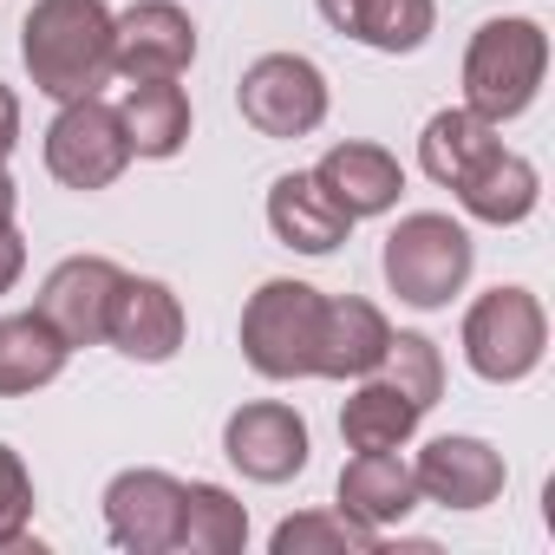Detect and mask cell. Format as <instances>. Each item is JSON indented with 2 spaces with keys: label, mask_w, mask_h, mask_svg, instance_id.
Masks as SVG:
<instances>
[{
  "label": "cell",
  "mask_w": 555,
  "mask_h": 555,
  "mask_svg": "<svg viewBox=\"0 0 555 555\" xmlns=\"http://www.w3.org/2000/svg\"><path fill=\"white\" fill-rule=\"evenodd\" d=\"M321 21L373 53H418L431 40L438 0H321Z\"/></svg>",
  "instance_id": "cell-17"
},
{
  "label": "cell",
  "mask_w": 555,
  "mask_h": 555,
  "mask_svg": "<svg viewBox=\"0 0 555 555\" xmlns=\"http://www.w3.org/2000/svg\"><path fill=\"white\" fill-rule=\"evenodd\" d=\"M268 548H274V555H308V548H353V555H373V548H379V529L360 522V516H347V509H301V516H288L282 529H274Z\"/></svg>",
  "instance_id": "cell-25"
},
{
  "label": "cell",
  "mask_w": 555,
  "mask_h": 555,
  "mask_svg": "<svg viewBox=\"0 0 555 555\" xmlns=\"http://www.w3.org/2000/svg\"><path fill=\"white\" fill-rule=\"evenodd\" d=\"M131 164V138L118 125V105L105 99H66L47 125V170L66 190H112Z\"/></svg>",
  "instance_id": "cell-7"
},
{
  "label": "cell",
  "mask_w": 555,
  "mask_h": 555,
  "mask_svg": "<svg viewBox=\"0 0 555 555\" xmlns=\"http://www.w3.org/2000/svg\"><path fill=\"white\" fill-rule=\"evenodd\" d=\"M340 509L373 522V529H392L418 509V483H412V464H399L392 451H353V464L340 470Z\"/></svg>",
  "instance_id": "cell-20"
},
{
  "label": "cell",
  "mask_w": 555,
  "mask_h": 555,
  "mask_svg": "<svg viewBox=\"0 0 555 555\" xmlns=\"http://www.w3.org/2000/svg\"><path fill=\"white\" fill-rule=\"evenodd\" d=\"M418 418H425V412H418L392 379L366 373L360 392L340 405V438H347L353 451H399V444L418 431Z\"/></svg>",
  "instance_id": "cell-23"
},
{
  "label": "cell",
  "mask_w": 555,
  "mask_h": 555,
  "mask_svg": "<svg viewBox=\"0 0 555 555\" xmlns=\"http://www.w3.org/2000/svg\"><path fill=\"white\" fill-rule=\"evenodd\" d=\"M268 229H274V242H288L301 255H334L353 235V216L314 183V170H288L268 190Z\"/></svg>",
  "instance_id": "cell-15"
},
{
  "label": "cell",
  "mask_w": 555,
  "mask_h": 555,
  "mask_svg": "<svg viewBox=\"0 0 555 555\" xmlns=\"http://www.w3.org/2000/svg\"><path fill=\"white\" fill-rule=\"evenodd\" d=\"M470 261H477L470 229L451 222V216H438V209L399 216V229L386 235V255H379L386 288H392L405 308H425V314L444 308V301L470 282Z\"/></svg>",
  "instance_id": "cell-3"
},
{
  "label": "cell",
  "mask_w": 555,
  "mask_h": 555,
  "mask_svg": "<svg viewBox=\"0 0 555 555\" xmlns=\"http://www.w3.org/2000/svg\"><path fill=\"white\" fill-rule=\"evenodd\" d=\"M21 268H27V242H21V229H0V295L21 282Z\"/></svg>",
  "instance_id": "cell-28"
},
{
  "label": "cell",
  "mask_w": 555,
  "mask_h": 555,
  "mask_svg": "<svg viewBox=\"0 0 555 555\" xmlns=\"http://www.w3.org/2000/svg\"><path fill=\"white\" fill-rule=\"evenodd\" d=\"M105 340L138 366H164L183 353V301L151 274H125L105 314Z\"/></svg>",
  "instance_id": "cell-13"
},
{
  "label": "cell",
  "mask_w": 555,
  "mask_h": 555,
  "mask_svg": "<svg viewBox=\"0 0 555 555\" xmlns=\"http://www.w3.org/2000/svg\"><path fill=\"white\" fill-rule=\"evenodd\" d=\"M183 522V483L170 470H118L105 483V529L131 555H170Z\"/></svg>",
  "instance_id": "cell-11"
},
{
  "label": "cell",
  "mask_w": 555,
  "mask_h": 555,
  "mask_svg": "<svg viewBox=\"0 0 555 555\" xmlns=\"http://www.w3.org/2000/svg\"><path fill=\"white\" fill-rule=\"evenodd\" d=\"M386 340H392V321H386L373 301H360V295H334V301L321 308L314 379H366V373H379Z\"/></svg>",
  "instance_id": "cell-14"
},
{
  "label": "cell",
  "mask_w": 555,
  "mask_h": 555,
  "mask_svg": "<svg viewBox=\"0 0 555 555\" xmlns=\"http://www.w3.org/2000/svg\"><path fill=\"white\" fill-rule=\"evenodd\" d=\"M242 542H248V509L222 483H183L177 548H190V555H235Z\"/></svg>",
  "instance_id": "cell-24"
},
{
  "label": "cell",
  "mask_w": 555,
  "mask_h": 555,
  "mask_svg": "<svg viewBox=\"0 0 555 555\" xmlns=\"http://www.w3.org/2000/svg\"><path fill=\"white\" fill-rule=\"evenodd\" d=\"M73 347L40 321V314H8L0 321V399H27L66 373Z\"/></svg>",
  "instance_id": "cell-21"
},
{
  "label": "cell",
  "mask_w": 555,
  "mask_h": 555,
  "mask_svg": "<svg viewBox=\"0 0 555 555\" xmlns=\"http://www.w3.org/2000/svg\"><path fill=\"white\" fill-rule=\"evenodd\" d=\"M379 379H392L418 412H431L438 392H444V353L425 334H392L386 340V360H379Z\"/></svg>",
  "instance_id": "cell-26"
},
{
  "label": "cell",
  "mask_w": 555,
  "mask_h": 555,
  "mask_svg": "<svg viewBox=\"0 0 555 555\" xmlns=\"http://www.w3.org/2000/svg\"><path fill=\"white\" fill-rule=\"evenodd\" d=\"M222 457L248 483H288V477L308 470V418L282 399L235 405L229 425H222Z\"/></svg>",
  "instance_id": "cell-8"
},
{
  "label": "cell",
  "mask_w": 555,
  "mask_h": 555,
  "mask_svg": "<svg viewBox=\"0 0 555 555\" xmlns=\"http://www.w3.org/2000/svg\"><path fill=\"white\" fill-rule=\"evenodd\" d=\"M235 105L261 138H308L327 125V73L301 53H261L242 73Z\"/></svg>",
  "instance_id": "cell-6"
},
{
  "label": "cell",
  "mask_w": 555,
  "mask_h": 555,
  "mask_svg": "<svg viewBox=\"0 0 555 555\" xmlns=\"http://www.w3.org/2000/svg\"><path fill=\"white\" fill-rule=\"evenodd\" d=\"M21 60L47 99H99L112 79V8L105 0H34L21 21Z\"/></svg>",
  "instance_id": "cell-1"
},
{
  "label": "cell",
  "mask_w": 555,
  "mask_h": 555,
  "mask_svg": "<svg viewBox=\"0 0 555 555\" xmlns=\"http://www.w3.org/2000/svg\"><path fill=\"white\" fill-rule=\"evenodd\" d=\"M34 522V477L14 444H0V548H21Z\"/></svg>",
  "instance_id": "cell-27"
},
{
  "label": "cell",
  "mask_w": 555,
  "mask_h": 555,
  "mask_svg": "<svg viewBox=\"0 0 555 555\" xmlns=\"http://www.w3.org/2000/svg\"><path fill=\"white\" fill-rule=\"evenodd\" d=\"M503 477H509L503 470V451H490L483 438H464V431L431 438L418 451V464H412L418 496L425 503H444V509H490L503 496Z\"/></svg>",
  "instance_id": "cell-12"
},
{
  "label": "cell",
  "mask_w": 555,
  "mask_h": 555,
  "mask_svg": "<svg viewBox=\"0 0 555 555\" xmlns=\"http://www.w3.org/2000/svg\"><path fill=\"white\" fill-rule=\"evenodd\" d=\"M542 73H548V34L535 21H483L464 47V112L503 131L535 105Z\"/></svg>",
  "instance_id": "cell-2"
},
{
  "label": "cell",
  "mask_w": 555,
  "mask_h": 555,
  "mask_svg": "<svg viewBox=\"0 0 555 555\" xmlns=\"http://www.w3.org/2000/svg\"><path fill=\"white\" fill-rule=\"evenodd\" d=\"M118 282H125L118 261H105V255H66V261L47 274V288H40L34 314H40L66 347H99V340H105V314H112Z\"/></svg>",
  "instance_id": "cell-10"
},
{
  "label": "cell",
  "mask_w": 555,
  "mask_h": 555,
  "mask_svg": "<svg viewBox=\"0 0 555 555\" xmlns=\"http://www.w3.org/2000/svg\"><path fill=\"white\" fill-rule=\"evenodd\" d=\"M548 353V314L529 288H490L464 314V360L490 386H516Z\"/></svg>",
  "instance_id": "cell-5"
},
{
  "label": "cell",
  "mask_w": 555,
  "mask_h": 555,
  "mask_svg": "<svg viewBox=\"0 0 555 555\" xmlns=\"http://www.w3.org/2000/svg\"><path fill=\"white\" fill-rule=\"evenodd\" d=\"M496 151H503L496 125H483V118L464 112V105L438 112V118L425 125V138H418V164H425V177L444 183V190H457V183H464L477 164H490Z\"/></svg>",
  "instance_id": "cell-22"
},
{
  "label": "cell",
  "mask_w": 555,
  "mask_h": 555,
  "mask_svg": "<svg viewBox=\"0 0 555 555\" xmlns=\"http://www.w3.org/2000/svg\"><path fill=\"white\" fill-rule=\"evenodd\" d=\"M21 144V99L0 86V164H8V151Z\"/></svg>",
  "instance_id": "cell-29"
},
{
  "label": "cell",
  "mask_w": 555,
  "mask_h": 555,
  "mask_svg": "<svg viewBox=\"0 0 555 555\" xmlns=\"http://www.w3.org/2000/svg\"><path fill=\"white\" fill-rule=\"evenodd\" d=\"M118 125L131 138V157H177L190 144V99L177 79H131L118 99Z\"/></svg>",
  "instance_id": "cell-18"
},
{
  "label": "cell",
  "mask_w": 555,
  "mask_h": 555,
  "mask_svg": "<svg viewBox=\"0 0 555 555\" xmlns=\"http://www.w3.org/2000/svg\"><path fill=\"white\" fill-rule=\"evenodd\" d=\"M14 209H21V190H14L8 164H0V229H14Z\"/></svg>",
  "instance_id": "cell-30"
},
{
  "label": "cell",
  "mask_w": 555,
  "mask_h": 555,
  "mask_svg": "<svg viewBox=\"0 0 555 555\" xmlns=\"http://www.w3.org/2000/svg\"><path fill=\"white\" fill-rule=\"evenodd\" d=\"M314 183H321L353 222L386 216V209L405 196V170H399V157H392L386 144H334V151L314 164Z\"/></svg>",
  "instance_id": "cell-16"
},
{
  "label": "cell",
  "mask_w": 555,
  "mask_h": 555,
  "mask_svg": "<svg viewBox=\"0 0 555 555\" xmlns=\"http://www.w3.org/2000/svg\"><path fill=\"white\" fill-rule=\"evenodd\" d=\"M327 295L308 282H261L242 308V360L261 379H314Z\"/></svg>",
  "instance_id": "cell-4"
},
{
  "label": "cell",
  "mask_w": 555,
  "mask_h": 555,
  "mask_svg": "<svg viewBox=\"0 0 555 555\" xmlns=\"http://www.w3.org/2000/svg\"><path fill=\"white\" fill-rule=\"evenodd\" d=\"M196 60V27L177 0H138L112 14V73L125 79H183Z\"/></svg>",
  "instance_id": "cell-9"
},
{
  "label": "cell",
  "mask_w": 555,
  "mask_h": 555,
  "mask_svg": "<svg viewBox=\"0 0 555 555\" xmlns=\"http://www.w3.org/2000/svg\"><path fill=\"white\" fill-rule=\"evenodd\" d=\"M457 203H464V216H477V222H490V229H509V222L535 216L542 177H535V164H529L522 151L503 144L490 164H477V170L457 183Z\"/></svg>",
  "instance_id": "cell-19"
}]
</instances>
